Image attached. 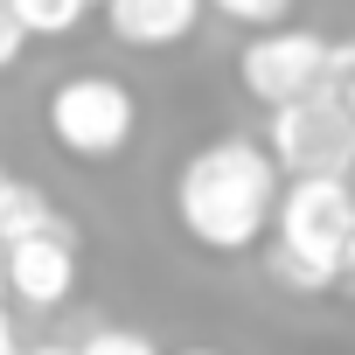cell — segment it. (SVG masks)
<instances>
[{"mask_svg": "<svg viewBox=\"0 0 355 355\" xmlns=\"http://www.w3.org/2000/svg\"><path fill=\"white\" fill-rule=\"evenodd\" d=\"M279 189L286 182H279L272 153L244 132H223V139L196 146L182 160V174H174V223H182L189 244H202L216 258H237L272 230Z\"/></svg>", "mask_w": 355, "mask_h": 355, "instance_id": "obj_1", "label": "cell"}, {"mask_svg": "<svg viewBox=\"0 0 355 355\" xmlns=\"http://www.w3.org/2000/svg\"><path fill=\"white\" fill-rule=\"evenodd\" d=\"M355 237V189L348 182H286L272 209V279L286 293H334L341 251Z\"/></svg>", "mask_w": 355, "mask_h": 355, "instance_id": "obj_2", "label": "cell"}, {"mask_svg": "<svg viewBox=\"0 0 355 355\" xmlns=\"http://www.w3.org/2000/svg\"><path fill=\"white\" fill-rule=\"evenodd\" d=\"M265 153L279 167V182H348L355 174V119L327 91L293 98L265 119Z\"/></svg>", "mask_w": 355, "mask_h": 355, "instance_id": "obj_3", "label": "cell"}, {"mask_svg": "<svg viewBox=\"0 0 355 355\" xmlns=\"http://www.w3.org/2000/svg\"><path fill=\"white\" fill-rule=\"evenodd\" d=\"M49 139L70 153V160H119L125 146H132V132H139V105H132V91L119 84V77H63L56 91H49Z\"/></svg>", "mask_w": 355, "mask_h": 355, "instance_id": "obj_4", "label": "cell"}, {"mask_svg": "<svg viewBox=\"0 0 355 355\" xmlns=\"http://www.w3.org/2000/svg\"><path fill=\"white\" fill-rule=\"evenodd\" d=\"M320 77H327V35H313V28H265L237 56V84L265 112H279L293 98H313Z\"/></svg>", "mask_w": 355, "mask_h": 355, "instance_id": "obj_5", "label": "cell"}, {"mask_svg": "<svg viewBox=\"0 0 355 355\" xmlns=\"http://www.w3.org/2000/svg\"><path fill=\"white\" fill-rule=\"evenodd\" d=\"M0 272H8V293L21 306H63L77 293V223H49V230L8 244Z\"/></svg>", "mask_w": 355, "mask_h": 355, "instance_id": "obj_6", "label": "cell"}, {"mask_svg": "<svg viewBox=\"0 0 355 355\" xmlns=\"http://www.w3.org/2000/svg\"><path fill=\"white\" fill-rule=\"evenodd\" d=\"M202 21V0H105V28L125 49H174Z\"/></svg>", "mask_w": 355, "mask_h": 355, "instance_id": "obj_7", "label": "cell"}, {"mask_svg": "<svg viewBox=\"0 0 355 355\" xmlns=\"http://www.w3.org/2000/svg\"><path fill=\"white\" fill-rule=\"evenodd\" d=\"M21 35H70L84 15H91V0H8Z\"/></svg>", "mask_w": 355, "mask_h": 355, "instance_id": "obj_8", "label": "cell"}, {"mask_svg": "<svg viewBox=\"0 0 355 355\" xmlns=\"http://www.w3.org/2000/svg\"><path fill=\"white\" fill-rule=\"evenodd\" d=\"M320 91L355 119V42H327V77H320Z\"/></svg>", "mask_w": 355, "mask_h": 355, "instance_id": "obj_9", "label": "cell"}, {"mask_svg": "<svg viewBox=\"0 0 355 355\" xmlns=\"http://www.w3.org/2000/svg\"><path fill=\"white\" fill-rule=\"evenodd\" d=\"M202 8H216L223 21H244V28H279L293 15V0H202Z\"/></svg>", "mask_w": 355, "mask_h": 355, "instance_id": "obj_10", "label": "cell"}, {"mask_svg": "<svg viewBox=\"0 0 355 355\" xmlns=\"http://www.w3.org/2000/svg\"><path fill=\"white\" fill-rule=\"evenodd\" d=\"M77 355H160L139 327H98V334H84L77 341Z\"/></svg>", "mask_w": 355, "mask_h": 355, "instance_id": "obj_11", "label": "cell"}, {"mask_svg": "<svg viewBox=\"0 0 355 355\" xmlns=\"http://www.w3.org/2000/svg\"><path fill=\"white\" fill-rule=\"evenodd\" d=\"M21 49H28V35H21L15 8H8V0H0V70H15V63H21Z\"/></svg>", "mask_w": 355, "mask_h": 355, "instance_id": "obj_12", "label": "cell"}, {"mask_svg": "<svg viewBox=\"0 0 355 355\" xmlns=\"http://www.w3.org/2000/svg\"><path fill=\"white\" fill-rule=\"evenodd\" d=\"M0 355H21V348H15V320H8V300H0Z\"/></svg>", "mask_w": 355, "mask_h": 355, "instance_id": "obj_13", "label": "cell"}, {"mask_svg": "<svg viewBox=\"0 0 355 355\" xmlns=\"http://www.w3.org/2000/svg\"><path fill=\"white\" fill-rule=\"evenodd\" d=\"M15 189H21V174H8V167H0V209L15 202Z\"/></svg>", "mask_w": 355, "mask_h": 355, "instance_id": "obj_14", "label": "cell"}, {"mask_svg": "<svg viewBox=\"0 0 355 355\" xmlns=\"http://www.w3.org/2000/svg\"><path fill=\"white\" fill-rule=\"evenodd\" d=\"M21 355H77V348H63V341H35V348H21Z\"/></svg>", "mask_w": 355, "mask_h": 355, "instance_id": "obj_15", "label": "cell"}, {"mask_svg": "<svg viewBox=\"0 0 355 355\" xmlns=\"http://www.w3.org/2000/svg\"><path fill=\"white\" fill-rule=\"evenodd\" d=\"M341 279L355 286V237H348V251H341Z\"/></svg>", "mask_w": 355, "mask_h": 355, "instance_id": "obj_16", "label": "cell"}, {"mask_svg": "<svg viewBox=\"0 0 355 355\" xmlns=\"http://www.w3.org/2000/svg\"><path fill=\"white\" fill-rule=\"evenodd\" d=\"M182 355H216V348H182Z\"/></svg>", "mask_w": 355, "mask_h": 355, "instance_id": "obj_17", "label": "cell"}, {"mask_svg": "<svg viewBox=\"0 0 355 355\" xmlns=\"http://www.w3.org/2000/svg\"><path fill=\"white\" fill-rule=\"evenodd\" d=\"M0 300H8V272H0Z\"/></svg>", "mask_w": 355, "mask_h": 355, "instance_id": "obj_18", "label": "cell"}]
</instances>
